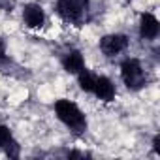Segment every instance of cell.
<instances>
[{
    "instance_id": "6da1fadb",
    "label": "cell",
    "mask_w": 160,
    "mask_h": 160,
    "mask_svg": "<svg viewBox=\"0 0 160 160\" xmlns=\"http://www.w3.org/2000/svg\"><path fill=\"white\" fill-rule=\"evenodd\" d=\"M55 111L58 115V119L70 126L73 132H85L87 130V121H85V115L81 113V109H79L73 102L70 100H58L55 104Z\"/></svg>"
},
{
    "instance_id": "7a4b0ae2",
    "label": "cell",
    "mask_w": 160,
    "mask_h": 160,
    "mask_svg": "<svg viewBox=\"0 0 160 160\" xmlns=\"http://www.w3.org/2000/svg\"><path fill=\"white\" fill-rule=\"evenodd\" d=\"M121 75H122V81L126 83V87L132 91H139L147 81V75H145L139 60H136V58H126L122 62Z\"/></svg>"
},
{
    "instance_id": "3957f363",
    "label": "cell",
    "mask_w": 160,
    "mask_h": 160,
    "mask_svg": "<svg viewBox=\"0 0 160 160\" xmlns=\"http://www.w3.org/2000/svg\"><path fill=\"white\" fill-rule=\"evenodd\" d=\"M87 6H89V0H58L57 2V12L64 21L79 25L83 21Z\"/></svg>"
},
{
    "instance_id": "277c9868",
    "label": "cell",
    "mask_w": 160,
    "mask_h": 160,
    "mask_svg": "<svg viewBox=\"0 0 160 160\" xmlns=\"http://www.w3.org/2000/svg\"><path fill=\"white\" fill-rule=\"evenodd\" d=\"M126 45H128V38L124 34H109V36H104L100 40V49L108 57L119 55L121 51L126 49Z\"/></svg>"
},
{
    "instance_id": "5b68a950",
    "label": "cell",
    "mask_w": 160,
    "mask_h": 160,
    "mask_svg": "<svg viewBox=\"0 0 160 160\" xmlns=\"http://www.w3.org/2000/svg\"><path fill=\"white\" fill-rule=\"evenodd\" d=\"M92 92L104 100V102H111L115 98V85L109 81L108 77L100 75V77H94V87H92Z\"/></svg>"
},
{
    "instance_id": "8992f818",
    "label": "cell",
    "mask_w": 160,
    "mask_h": 160,
    "mask_svg": "<svg viewBox=\"0 0 160 160\" xmlns=\"http://www.w3.org/2000/svg\"><path fill=\"white\" fill-rule=\"evenodd\" d=\"M23 17H25V23H27L30 28L42 27L43 21H45L43 10H42V6H38V4H27L25 10H23Z\"/></svg>"
},
{
    "instance_id": "52a82bcc",
    "label": "cell",
    "mask_w": 160,
    "mask_h": 160,
    "mask_svg": "<svg viewBox=\"0 0 160 160\" xmlns=\"http://www.w3.org/2000/svg\"><path fill=\"white\" fill-rule=\"evenodd\" d=\"M139 32H141V38H147V40H154L158 36V21L152 13H143L141 15Z\"/></svg>"
},
{
    "instance_id": "ba28073f",
    "label": "cell",
    "mask_w": 160,
    "mask_h": 160,
    "mask_svg": "<svg viewBox=\"0 0 160 160\" xmlns=\"http://www.w3.org/2000/svg\"><path fill=\"white\" fill-rule=\"evenodd\" d=\"M62 66L68 73H77L85 68V60H83V55L79 51H70L64 58H62Z\"/></svg>"
},
{
    "instance_id": "9c48e42d",
    "label": "cell",
    "mask_w": 160,
    "mask_h": 160,
    "mask_svg": "<svg viewBox=\"0 0 160 160\" xmlns=\"http://www.w3.org/2000/svg\"><path fill=\"white\" fill-rule=\"evenodd\" d=\"M94 77L96 75H92L89 70H81V72H77V79H79V87H81L83 91H87V92H92V87H94Z\"/></svg>"
},
{
    "instance_id": "30bf717a",
    "label": "cell",
    "mask_w": 160,
    "mask_h": 160,
    "mask_svg": "<svg viewBox=\"0 0 160 160\" xmlns=\"http://www.w3.org/2000/svg\"><path fill=\"white\" fill-rule=\"evenodd\" d=\"M2 149L6 151V154H8L10 158H19V145H17V141L10 139V141H8Z\"/></svg>"
},
{
    "instance_id": "8fae6325",
    "label": "cell",
    "mask_w": 160,
    "mask_h": 160,
    "mask_svg": "<svg viewBox=\"0 0 160 160\" xmlns=\"http://www.w3.org/2000/svg\"><path fill=\"white\" fill-rule=\"evenodd\" d=\"M10 139H13V138H12L10 128H8V126H4V124H0V147H4Z\"/></svg>"
},
{
    "instance_id": "7c38bea8",
    "label": "cell",
    "mask_w": 160,
    "mask_h": 160,
    "mask_svg": "<svg viewBox=\"0 0 160 160\" xmlns=\"http://www.w3.org/2000/svg\"><path fill=\"white\" fill-rule=\"evenodd\" d=\"M13 6H15V0H0V8L6 12H12Z\"/></svg>"
},
{
    "instance_id": "4fadbf2b",
    "label": "cell",
    "mask_w": 160,
    "mask_h": 160,
    "mask_svg": "<svg viewBox=\"0 0 160 160\" xmlns=\"http://www.w3.org/2000/svg\"><path fill=\"white\" fill-rule=\"evenodd\" d=\"M154 152H156V154H160V136H156V138H154Z\"/></svg>"
},
{
    "instance_id": "5bb4252c",
    "label": "cell",
    "mask_w": 160,
    "mask_h": 160,
    "mask_svg": "<svg viewBox=\"0 0 160 160\" xmlns=\"http://www.w3.org/2000/svg\"><path fill=\"white\" fill-rule=\"evenodd\" d=\"M4 53H6V45H4V40L0 38V58H4Z\"/></svg>"
},
{
    "instance_id": "9a60e30c",
    "label": "cell",
    "mask_w": 160,
    "mask_h": 160,
    "mask_svg": "<svg viewBox=\"0 0 160 160\" xmlns=\"http://www.w3.org/2000/svg\"><path fill=\"white\" fill-rule=\"evenodd\" d=\"M68 156H70V158H83L85 154H83V152H77V151H73V152H70Z\"/></svg>"
}]
</instances>
